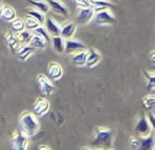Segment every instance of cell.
Wrapping results in <instances>:
<instances>
[{
  "label": "cell",
  "mask_w": 155,
  "mask_h": 150,
  "mask_svg": "<svg viewBox=\"0 0 155 150\" xmlns=\"http://www.w3.org/2000/svg\"><path fill=\"white\" fill-rule=\"evenodd\" d=\"M115 138V131L110 128L96 127L95 134L92 141V146L95 148L101 147L102 149H112Z\"/></svg>",
  "instance_id": "1"
},
{
  "label": "cell",
  "mask_w": 155,
  "mask_h": 150,
  "mask_svg": "<svg viewBox=\"0 0 155 150\" xmlns=\"http://www.w3.org/2000/svg\"><path fill=\"white\" fill-rule=\"evenodd\" d=\"M39 129H40V124L38 118L32 112H25L21 114L19 118V130L23 134L31 138L39 131Z\"/></svg>",
  "instance_id": "2"
},
{
  "label": "cell",
  "mask_w": 155,
  "mask_h": 150,
  "mask_svg": "<svg viewBox=\"0 0 155 150\" xmlns=\"http://www.w3.org/2000/svg\"><path fill=\"white\" fill-rule=\"evenodd\" d=\"M130 146L133 150H154L155 134L151 132V134L145 138L133 136L130 138Z\"/></svg>",
  "instance_id": "3"
},
{
  "label": "cell",
  "mask_w": 155,
  "mask_h": 150,
  "mask_svg": "<svg viewBox=\"0 0 155 150\" xmlns=\"http://www.w3.org/2000/svg\"><path fill=\"white\" fill-rule=\"evenodd\" d=\"M152 129L151 125L149 123V119H148L147 115L141 114V116L138 118V121L136 122L134 127V133L138 138H145L148 136L149 134H151Z\"/></svg>",
  "instance_id": "4"
},
{
  "label": "cell",
  "mask_w": 155,
  "mask_h": 150,
  "mask_svg": "<svg viewBox=\"0 0 155 150\" xmlns=\"http://www.w3.org/2000/svg\"><path fill=\"white\" fill-rule=\"evenodd\" d=\"M29 136L23 134L20 130H16L12 134L11 145L13 150H27L29 146Z\"/></svg>",
  "instance_id": "5"
},
{
  "label": "cell",
  "mask_w": 155,
  "mask_h": 150,
  "mask_svg": "<svg viewBox=\"0 0 155 150\" xmlns=\"http://www.w3.org/2000/svg\"><path fill=\"white\" fill-rule=\"evenodd\" d=\"M37 84L39 86V89H40L41 93H42L43 96L49 97L52 95L54 91V84L43 74H38L37 76Z\"/></svg>",
  "instance_id": "6"
},
{
  "label": "cell",
  "mask_w": 155,
  "mask_h": 150,
  "mask_svg": "<svg viewBox=\"0 0 155 150\" xmlns=\"http://www.w3.org/2000/svg\"><path fill=\"white\" fill-rule=\"evenodd\" d=\"M50 110V103L47 98L45 97H39L37 98V101L35 102L34 106H33L32 113L35 116L38 118L40 116H43L45 114H47Z\"/></svg>",
  "instance_id": "7"
},
{
  "label": "cell",
  "mask_w": 155,
  "mask_h": 150,
  "mask_svg": "<svg viewBox=\"0 0 155 150\" xmlns=\"http://www.w3.org/2000/svg\"><path fill=\"white\" fill-rule=\"evenodd\" d=\"M63 75V69L62 67L60 66L58 62H50L49 67H48L47 70V77L49 78L51 82H55V80H58L62 77Z\"/></svg>",
  "instance_id": "8"
},
{
  "label": "cell",
  "mask_w": 155,
  "mask_h": 150,
  "mask_svg": "<svg viewBox=\"0 0 155 150\" xmlns=\"http://www.w3.org/2000/svg\"><path fill=\"white\" fill-rule=\"evenodd\" d=\"M95 21L97 25H114L116 19L109 10L100 11L95 14Z\"/></svg>",
  "instance_id": "9"
},
{
  "label": "cell",
  "mask_w": 155,
  "mask_h": 150,
  "mask_svg": "<svg viewBox=\"0 0 155 150\" xmlns=\"http://www.w3.org/2000/svg\"><path fill=\"white\" fill-rule=\"evenodd\" d=\"M81 50H86V45L79 40L76 39H67L64 41V52L67 54H74Z\"/></svg>",
  "instance_id": "10"
},
{
  "label": "cell",
  "mask_w": 155,
  "mask_h": 150,
  "mask_svg": "<svg viewBox=\"0 0 155 150\" xmlns=\"http://www.w3.org/2000/svg\"><path fill=\"white\" fill-rule=\"evenodd\" d=\"M76 29H77V25H76L75 22L69 21V22L63 23L62 25H60V36L64 40L71 39L74 36V34H75Z\"/></svg>",
  "instance_id": "11"
},
{
  "label": "cell",
  "mask_w": 155,
  "mask_h": 150,
  "mask_svg": "<svg viewBox=\"0 0 155 150\" xmlns=\"http://www.w3.org/2000/svg\"><path fill=\"white\" fill-rule=\"evenodd\" d=\"M94 15H95V13H94L92 6H90V8H79V12H78V15H77V22L81 23V25H86L89 21L92 20Z\"/></svg>",
  "instance_id": "12"
},
{
  "label": "cell",
  "mask_w": 155,
  "mask_h": 150,
  "mask_svg": "<svg viewBox=\"0 0 155 150\" xmlns=\"http://www.w3.org/2000/svg\"><path fill=\"white\" fill-rule=\"evenodd\" d=\"M45 30L52 36H60V25L52 17H47L45 21Z\"/></svg>",
  "instance_id": "13"
},
{
  "label": "cell",
  "mask_w": 155,
  "mask_h": 150,
  "mask_svg": "<svg viewBox=\"0 0 155 150\" xmlns=\"http://www.w3.org/2000/svg\"><path fill=\"white\" fill-rule=\"evenodd\" d=\"M48 4H49L50 8L54 11L55 13L59 15H62V16H67L69 14V10L65 6V4L63 3L60 0H47Z\"/></svg>",
  "instance_id": "14"
},
{
  "label": "cell",
  "mask_w": 155,
  "mask_h": 150,
  "mask_svg": "<svg viewBox=\"0 0 155 150\" xmlns=\"http://www.w3.org/2000/svg\"><path fill=\"white\" fill-rule=\"evenodd\" d=\"M4 40H5L6 45L11 49V51L14 52V53H16L19 48H20V43H19L18 39H17L16 34L13 33V32H8L5 34V36H4Z\"/></svg>",
  "instance_id": "15"
},
{
  "label": "cell",
  "mask_w": 155,
  "mask_h": 150,
  "mask_svg": "<svg viewBox=\"0 0 155 150\" xmlns=\"http://www.w3.org/2000/svg\"><path fill=\"white\" fill-rule=\"evenodd\" d=\"M90 4L94 10V13L100 12V11L109 10V8H113L114 4L112 2L108 1V0H90Z\"/></svg>",
  "instance_id": "16"
},
{
  "label": "cell",
  "mask_w": 155,
  "mask_h": 150,
  "mask_svg": "<svg viewBox=\"0 0 155 150\" xmlns=\"http://www.w3.org/2000/svg\"><path fill=\"white\" fill-rule=\"evenodd\" d=\"M35 50L33 47H31L30 45H20V48L18 49V51L16 52V55L18 57V59L20 60H27L30 56H32L34 54Z\"/></svg>",
  "instance_id": "17"
},
{
  "label": "cell",
  "mask_w": 155,
  "mask_h": 150,
  "mask_svg": "<svg viewBox=\"0 0 155 150\" xmlns=\"http://www.w3.org/2000/svg\"><path fill=\"white\" fill-rule=\"evenodd\" d=\"M100 59H101V55H100L99 52L96 51L95 49H91L90 51H88L86 66L89 67V68H92L100 62Z\"/></svg>",
  "instance_id": "18"
},
{
  "label": "cell",
  "mask_w": 155,
  "mask_h": 150,
  "mask_svg": "<svg viewBox=\"0 0 155 150\" xmlns=\"http://www.w3.org/2000/svg\"><path fill=\"white\" fill-rule=\"evenodd\" d=\"M87 56H88V51H86V50L78 51L72 55V62H73L75 66H78V67L86 66Z\"/></svg>",
  "instance_id": "19"
},
{
  "label": "cell",
  "mask_w": 155,
  "mask_h": 150,
  "mask_svg": "<svg viewBox=\"0 0 155 150\" xmlns=\"http://www.w3.org/2000/svg\"><path fill=\"white\" fill-rule=\"evenodd\" d=\"M1 18L3 19L4 21H6V22H12L14 19L17 18L16 12H15V10L12 6L4 5L3 10H2V13H1Z\"/></svg>",
  "instance_id": "20"
},
{
  "label": "cell",
  "mask_w": 155,
  "mask_h": 150,
  "mask_svg": "<svg viewBox=\"0 0 155 150\" xmlns=\"http://www.w3.org/2000/svg\"><path fill=\"white\" fill-rule=\"evenodd\" d=\"M28 2L31 4L33 8L40 11L43 14H47L50 11L49 4H48V2L45 1V0H28Z\"/></svg>",
  "instance_id": "21"
},
{
  "label": "cell",
  "mask_w": 155,
  "mask_h": 150,
  "mask_svg": "<svg viewBox=\"0 0 155 150\" xmlns=\"http://www.w3.org/2000/svg\"><path fill=\"white\" fill-rule=\"evenodd\" d=\"M64 39L61 36H52V43L53 49L57 53H63L64 52Z\"/></svg>",
  "instance_id": "22"
},
{
  "label": "cell",
  "mask_w": 155,
  "mask_h": 150,
  "mask_svg": "<svg viewBox=\"0 0 155 150\" xmlns=\"http://www.w3.org/2000/svg\"><path fill=\"white\" fill-rule=\"evenodd\" d=\"M27 13H28V16H31L32 18L36 19L37 21H38L40 25H42V23H45V15L43 14V13H41L40 11L36 10V8H28L27 10Z\"/></svg>",
  "instance_id": "23"
},
{
  "label": "cell",
  "mask_w": 155,
  "mask_h": 150,
  "mask_svg": "<svg viewBox=\"0 0 155 150\" xmlns=\"http://www.w3.org/2000/svg\"><path fill=\"white\" fill-rule=\"evenodd\" d=\"M10 23H11V29H12L13 33H15V34H18L25 30V25L23 19L16 18Z\"/></svg>",
  "instance_id": "24"
},
{
  "label": "cell",
  "mask_w": 155,
  "mask_h": 150,
  "mask_svg": "<svg viewBox=\"0 0 155 150\" xmlns=\"http://www.w3.org/2000/svg\"><path fill=\"white\" fill-rule=\"evenodd\" d=\"M16 36H17V39H18L19 43H20V45H25L30 43V40H31V38L33 36V33L31 31L25 30V31L16 34Z\"/></svg>",
  "instance_id": "25"
},
{
  "label": "cell",
  "mask_w": 155,
  "mask_h": 150,
  "mask_svg": "<svg viewBox=\"0 0 155 150\" xmlns=\"http://www.w3.org/2000/svg\"><path fill=\"white\" fill-rule=\"evenodd\" d=\"M29 45L34 48V49H45V45H47V42H45V39H42L41 37H39V36L33 34Z\"/></svg>",
  "instance_id": "26"
},
{
  "label": "cell",
  "mask_w": 155,
  "mask_h": 150,
  "mask_svg": "<svg viewBox=\"0 0 155 150\" xmlns=\"http://www.w3.org/2000/svg\"><path fill=\"white\" fill-rule=\"evenodd\" d=\"M143 107L150 112L155 110V95H147L143 98Z\"/></svg>",
  "instance_id": "27"
},
{
  "label": "cell",
  "mask_w": 155,
  "mask_h": 150,
  "mask_svg": "<svg viewBox=\"0 0 155 150\" xmlns=\"http://www.w3.org/2000/svg\"><path fill=\"white\" fill-rule=\"evenodd\" d=\"M23 21H25V30L31 31V32L34 31L35 29H37L39 25H41L40 23L36 20V19L32 18L31 16H27Z\"/></svg>",
  "instance_id": "28"
},
{
  "label": "cell",
  "mask_w": 155,
  "mask_h": 150,
  "mask_svg": "<svg viewBox=\"0 0 155 150\" xmlns=\"http://www.w3.org/2000/svg\"><path fill=\"white\" fill-rule=\"evenodd\" d=\"M34 35H37L39 36V37H41L42 39H45V42H49L50 41V34L47 32V30H45V28H43L42 25H39L37 29H35L34 31L32 32Z\"/></svg>",
  "instance_id": "29"
},
{
  "label": "cell",
  "mask_w": 155,
  "mask_h": 150,
  "mask_svg": "<svg viewBox=\"0 0 155 150\" xmlns=\"http://www.w3.org/2000/svg\"><path fill=\"white\" fill-rule=\"evenodd\" d=\"M143 74L147 78V89L148 90H152L155 89V73H151L147 70H143Z\"/></svg>",
  "instance_id": "30"
},
{
  "label": "cell",
  "mask_w": 155,
  "mask_h": 150,
  "mask_svg": "<svg viewBox=\"0 0 155 150\" xmlns=\"http://www.w3.org/2000/svg\"><path fill=\"white\" fill-rule=\"evenodd\" d=\"M73 2L80 8H90V0H73Z\"/></svg>",
  "instance_id": "31"
},
{
  "label": "cell",
  "mask_w": 155,
  "mask_h": 150,
  "mask_svg": "<svg viewBox=\"0 0 155 150\" xmlns=\"http://www.w3.org/2000/svg\"><path fill=\"white\" fill-rule=\"evenodd\" d=\"M148 117V119H149V123L150 125H151V129L153 130V133L155 134V114L153 112H150L148 114H146Z\"/></svg>",
  "instance_id": "32"
},
{
  "label": "cell",
  "mask_w": 155,
  "mask_h": 150,
  "mask_svg": "<svg viewBox=\"0 0 155 150\" xmlns=\"http://www.w3.org/2000/svg\"><path fill=\"white\" fill-rule=\"evenodd\" d=\"M38 150H52L51 148H50L48 145H45V144H42V145H39V147H38Z\"/></svg>",
  "instance_id": "33"
},
{
  "label": "cell",
  "mask_w": 155,
  "mask_h": 150,
  "mask_svg": "<svg viewBox=\"0 0 155 150\" xmlns=\"http://www.w3.org/2000/svg\"><path fill=\"white\" fill-rule=\"evenodd\" d=\"M150 57H151L152 62H153V64L155 65V51H154V52H152L151 55H150Z\"/></svg>",
  "instance_id": "34"
},
{
  "label": "cell",
  "mask_w": 155,
  "mask_h": 150,
  "mask_svg": "<svg viewBox=\"0 0 155 150\" xmlns=\"http://www.w3.org/2000/svg\"><path fill=\"white\" fill-rule=\"evenodd\" d=\"M3 4L1 3V2H0V17H1V13H2V10H3Z\"/></svg>",
  "instance_id": "35"
},
{
  "label": "cell",
  "mask_w": 155,
  "mask_h": 150,
  "mask_svg": "<svg viewBox=\"0 0 155 150\" xmlns=\"http://www.w3.org/2000/svg\"><path fill=\"white\" fill-rule=\"evenodd\" d=\"M84 150H101V149H99V148H95V147H94V148H87V149H84Z\"/></svg>",
  "instance_id": "36"
},
{
  "label": "cell",
  "mask_w": 155,
  "mask_h": 150,
  "mask_svg": "<svg viewBox=\"0 0 155 150\" xmlns=\"http://www.w3.org/2000/svg\"><path fill=\"white\" fill-rule=\"evenodd\" d=\"M101 150H112V149H101Z\"/></svg>",
  "instance_id": "37"
}]
</instances>
